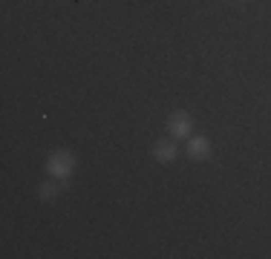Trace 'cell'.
Here are the masks:
<instances>
[{
    "label": "cell",
    "mask_w": 271,
    "mask_h": 259,
    "mask_svg": "<svg viewBox=\"0 0 271 259\" xmlns=\"http://www.w3.org/2000/svg\"><path fill=\"white\" fill-rule=\"evenodd\" d=\"M52 173H58V176H66V173L73 170V158L66 156V153H55L52 156Z\"/></svg>",
    "instance_id": "1"
},
{
    "label": "cell",
    "mask_w": 271,
    "mask_h": 259,
    "mask_svg": "<svg viewBox=\"0 0 271 259\" xmlns=\"http://www.w3.org/2000/svg\"><path fill=\"white\" fill-rule=\"evenodd\" d=\"M156 156L165 158V161H170V158L176 156V147L173 144H159V147H156Z\"/></svg>",
    "instance_id": "2"
},
{
    "label": "cell",
    "mask_w": 271,
    "mask_h": 259,
    "mask_svg": "<svg viewBox=\"0 0 271 259\" xmlns=\"http://www.w3.org/2000/svg\"><path fill=\"white\" fill-rule=\"evenodd\" d=\"M170 130H173L176 136H185V133H188V121H185L182 115H179V118H173V124H170Z\"/></svg>",
    "instance_id": "3"
},
{
    "label": "cell",
    "mask_w": 271,
    "mask_h": 259,
    "mask_svg": "<svg viewBox=\"0 0 271 259\" xmlns=\"http://www.w3.org/2000/svg\"><path fill=\"white\" fill-rule=\"evenodd\" d=\"M191 153H193V156H205V153H208L205 141H202V138H193V141H191Z\"/></svg>",
    "instance_id": "4"
},
{
    "label": "cell",
    "mask_w": 271,
    "mask_h": 259,
    "mask_svg": "<svg viewBox=\"0 0 271 259\" xmlns=\"http://www.w3.org/2000/svg\"><path fill=\"white\" fill-rule=\"evenodd\" d=\"M41 193H44L46 199H49V196H55V184H44V187H41Z\"/></svg>",
    "instance_id": "5"
}]
</instances>
